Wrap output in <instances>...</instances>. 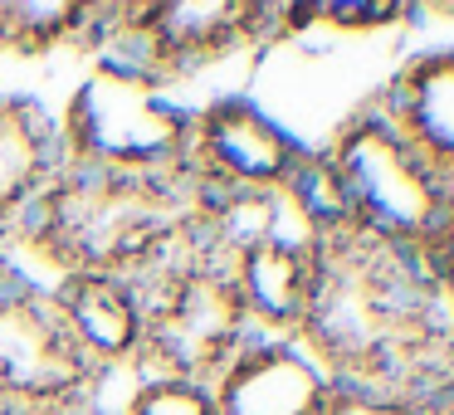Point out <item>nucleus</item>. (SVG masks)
<instances>
[{
	"mask_svg": "<svg viewBox=\"0 0 454 415\" xmlns=\"http://www.w3.org/2000/svg\"><path fill=\"white\" fill-rule=\"evenodd\" d=\"M230 278L245 303L254 327H274V333H298L313 303V278H317V239L294 230V235H274L264 245L245 249L230 259Z\"/></svg>",
	"mask_w": 454,
	"mask_h": 415,
	"instance_id": "1a4fd4ad",
	"label": "nucleus"
},
{
	"mask_svg": "<svg viewBox=\"0 0 454 415\" xmlns=\"http://www.w3.org/2000/svg\"><path fill=\"white\" fill-rule=\"evenodd\" d=\"M381 113L454 186V54H430L405 74H395Z\"/></svg>",
	"mask_w": 454,
	"mask_h": 415,
	"instance_id": "f8f14e48",
	"label": "nucleus"
},
{
	"mask_svg": "<svg viewBox=\"0 0 454 415\" xmlns=\"http://www.w3.org/2000/svg\"><path fill=\"white\" fill-rule=\"evenodd\" d=\"M98 366L74 347L59 308L0 269V405L30 415H79Z\"/></svg>",
	"mask_w": 454,
	"mask_h": 415,
	"instance_id": "39448f33",
	"label": "nucleus"
},
{
	"mask_svg": "<svg viewBox=\"0 0 454 415\" xmlns=\"http://www.w3.org/2000/svg\"><path fill=\"white\" fill-rule=\"evenodd\" d=\"M0 415H30V411H15V405H0Z\"/></svg>",
	"mask_w": 454,
	"mask_h": 415,
	"instance_id": "6ab92c4d",
	"label": "nucleus"
},
{
	"mask_svg": "<svg viewBox=\"0 0 454 415\" xmlns=\"http://www.w3.org/2000/svg\"><path fill=\"white\" fill-rule=\"evenodd\" d=\"M142 35L152 44L157 74L200 69L210 59H225L239 44L264 40L269 5H245V0H171V5H137Z\"/></svg>",
	"mask_w": 454,
	"mask_h": 415,
	"instance_id": "6e6552de",
	"label": "nucleus"
},
{
	"mask_svg": "<svg viewBox=\"0 0 454 415\" xmlns=\"http://www.w3.org/2000/svg\"><path fill=\"white\" fill-rule=\"evenodd\" d=\"M450 347H454V294H450Z\"/></svg>",
	"mask_w": 454,
	"mask_h": 415,
	"instance_id": "a211bd4d",
	"label": "nucleus"
},
{
	"mask_svg": "<svg viewBox=\"0 0 454 415\" xmlns=\"http://www.w3.org/2000/svg\"><path fill=\"white\" fill-rule=\"evenodd\" d=\"M142 294V352L137 366L152 376L215 386L220 372L254 342L245 303L235 294L230 264L206 245L200 215L167 254L132 274Z\"/></svg>",
	"mask_w": 454,
	"mask_h": 415,
	"instance_id": "f03ea898",
	"label": "nucleus"
},
{
	"mask_svg": "<svg viewBox=\"0 0 454 415\" xmlns=\"http://www.w3.org/2000/svg\"><path fill=\"white\" fill-rule=\"evenodd\" d=\"M54 308H59L64 327H69L74 347L89 356L93 366H118L137 362L142 352V294L132 278L122 274H64L54 288Z\"/></svg>",
	"mask_w": 454,
	"mask_h": 415,
	"instance_id": "9d476101",
	"label": "nucleus"
},
{
	"mask_svg": "<svg viewBox=\"0 0 454 415\" xmlns=\"http://www.w3.org/2000/svg\"><path fill=\"white\" fill-rule=\"evenodd\" d=\"M122 415H215V395L210 386L176 381V376H142Z\"/></svg>",
	"mask_w": 454,
	"mask_h": 415,
	"instance_id": "4468645a",
	"label": "nucleus"
},
{
	"mask_svg": "<svg viewBox=\"0 0 454 415\" xmlns=\"http://www.w3.org/2000/svg\"><path fill=\"white\" fill-rule=\"evenodd\" d=\"M200 215V191L186 171L137 176L64 157L54 186L25 220V235L64 274H142Z\"/></svg>",
	"mask_w": 454,
	"mask_h": 415,
	"instance_id": "f257e3e1",
	"label": "nucleus"
},
{
	"mask_svg": "<svg viewBox=\"0 0 454 415\" xmlns=\"http://www.w3.org/2000/svg\"><path fill=\"white\" fill-rule=\"evenodd\" d=\"M323 157L337 171L356 230L405 249L420 269L454 245V186L386 113L347 122Z\"/></svg>",
	"mask_w": 454,
	"mask_h": 415,
	"instance_id": "7ed1b4c3",
	"label": "nucleus"
},
{
	"mask_svg": "<svg viewBox=\"0 0 454 415\" xmlns=\"http://www.w3.org/2000/svg\"><path fill=\"white\" fill-rule=\"evenodd\" d=\"M191 118L142 74L98 64L74 89L64 113V157L137 176H171L186 167Z\"/></svg>",
	"mask_w": 454,
	"mask_h": 415,
	"instance_id": "20e7f679",
	"label": "nucleus"
},
{
	"mask_svg": "<svg viewBox=\"0 0 454 415\" xmlns=\"http://www.w3.org/2000/svg\"><path fill=\"white\" fill-rule=\"evenodd\" d=\"M98 5H69V0H11L0 5V50L11 54H50L64 44L93 40Z\"/></svg>",
	"mask_w": 454,
	"mask_h": 415,
	"instance_id": "ddd939ff",
	"label": "nucleus"
},
{
	"mask_svg": "<svg viewBox=\"0 0 454 415\" xmlns=\"http://www.w3.org/2000/svg\"><path fill=\"white\" fill-rule=\"evenodd\" d=\"M405 5H308V20L327 25V30H386V25H401L405 20Z\"/></svg>",
	"mask_w": 454,
	"mask_h": 415,
	"instance_id": "2eb2a0df",
	"label": "nucleus"
},
{
	"mask_svg": "<svg viewBox=\"0 0 454 415\" xmlns=\"http://www.w3.org/2000/svg\"><path fill=\"white\" fill-rule=\"evenodd\" d=\"M434 415H454V391H450V395H444V401H440V405H434Z\"/></svg>",
	"mask_w": 454,
	"mask_h": 415,
	"instance_id": "f3484780",
	"label": "nucleus"
},
{
	"mask_svg": "<svg viewBox=\"0 0 454 415\" xmlns=\"http://www.w3.org/2000/svg\"><path fill=\"white\" fill-rule=\"evenodd\" d=\"M210 395H215V415H327L337 381L313 352L284 337H264L220 372Z\"/></svg>",
	"mask_w": 454,
	"mask_h": 415,
	"instance_id": "0eeeda50",
	"label": "nucleus"
},
{
	"mask_svg": "<svg viewBox=\"0 0 454 415\" xmlns=\"http://www.w3.org/2000/svg\"><path fill=\"white\" fill-rule=\"evenodd\" d=\"M327 415H434V405L391 391H337Z\"/></svg>",
	"mask_w": 454,
	"mask_h": 415,
	"instance_id": "dca6fc26",
	"label": "nucleus"
},
{
	"mask_svg": "<svg viewBox=\"0 0 454 415\" xmlns=\"http://www.w3.org/2000/svg\"><path fill=\"white\" fill-rule=\"evenodd\" d=\"M298 147L274 118L254 103H210L200 118H191L186 137V176L200 196H230V191H284Z\"/></svg>",
	"mask_w": 454,
	"mask_h": 415,
	"instance_id": "423d86ee",
	"label": "nucleus"
},
{
	"mask_svg": "<svg viewBox=\"0 0 454 415\" xmlns=\"http://www.w3.org/2000/svg\"><path fill=\"white\" fill-rule=\"evenodd\" d=\"M64 167L59 128L25 98H0V235L25 230Z\"/></svg>",
	"mask_w": 454,
	"mask_h": 415,
	"instance_id": "9b49d317",
	"label": "nucleus"
}]
</instances>
